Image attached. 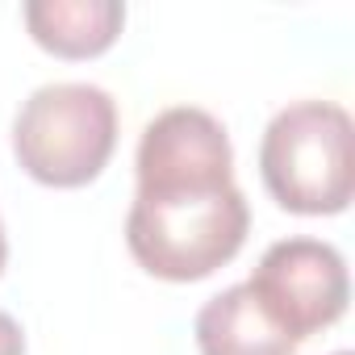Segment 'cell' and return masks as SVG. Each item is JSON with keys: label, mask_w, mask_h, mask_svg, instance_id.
<instances>
[{"label": "cell", "mask_w": 355, "mask_h": 355, "mask_svg": "<svg viewBox=\"0 0 355 355\" xmlns=\"http://www.w3.org/2000/svg\"><path fill=\"white\" fill-rule=\"evenodd\" d=\"M134 167L138 193L125 243L138 268L171 284H193L243 251L251 209L234 184L230 134L214 113L175 105L150 117Z\"/></svg>", "instance_id": "obj_1"}, {"label": "cell", "mask_w": 355, "mask_h": 355, "mask_svg": "<svg viewBox=\"0 0 355 355\" xmlns=\"http://www.w3.org/2000/svg\"><path fill=\"white\" fill-rule=\"evenodd\" d=\"M0 355H26V334L13 313L0 309Z\"/></svg>", "instance_id": "obj_7"}, {"label": "cell", "mask_w": 355, "mask_h": 355, "mask_svg": "<svg viewBox=\"0 0 355 355\" xmlns=\"http://www.w3.org/2000/svg\"><path fill=\"white\" fill-rule=\"evenodd\" d=\"M117 146V105L105 88L63 80L30 92L13 121V155L51 189H80L105 171Z\"/></svg>", "instance_id": "obj_3"}, {"label": "cell", "mask_w": 355, "mask_h": 355, "mask_svg": "<svg viewBox=\"0 0 355 355\" xmlns=\"http://www.w3.org/2000/svg\"><path fill=\"white\" fill-rule=\"evenodd\" d=\"M247 288L293 338H309L347 313V263L322 239H280L255 263Z\"/></svg>", "instance_id": "obj_4"}, {"label": "cell", "mask_w": 355, "mask_h": 355, "mask_svg": "<svg viewBox=\"0 0 355 355\" xmlns=\"http://www.w3.org/2000/svg\"><path fill=\"white\" fill-rule=\"evenodd\" d=\"M334 355H351V351H334Z\"/></svg>", "instance_id": "obj_9"}, {"label": "cell", "mask_w": 355, "mask_h": 355, "mask_svg": "<svg viewBox=\"0 0 355 355\" xmlns=\"http://www.w3.org/2000/svg\"><path fill=\"white\" fill-rule=\"evenodd\" d=\"M5 259H9V243H5V226H0V272H5Z\"/></svg>", "instance_id": "obj_8"}, {"label": "cell", "mask_w": 355, "mask_h": 355, "mask_svg": "<svg viewBox=\"0 0 355 355\" xmlns=\"http://www.w3.org/2000/svg\"><path fill=\"white\" fill-rule=\"evenodd\" d=\"M259 175L272 201L301 218L343 214L355 189V130L334 101L280 109L259 142Z\"/></svg>", "instance_id": "obj_2"}, {"label": "cell", "mask_w": 355, "mask_h": 355, "mask_svg": "<svg viewBox=\"0 0 355 355\" xmlns=\"http://www.w3.org/2000/svg\"><path fill=\"white\" fill-rule=\"evenodd\" d=\"M201 355H297V343L272 322L247 284H230L197 313Z\"/></svg>", "instance_id": "obj_5"}, {"label": "cell", "mask_w": 355, "mask_h": 355, "mask_svg": "<svg viewBox=\"0 0 355 355\" xmlns=\"http://www.w3.org/2000/svg\"><path fill=\"white\" fill-rule=\"evenodd\" d=\"M21 13L30 38L59 59H92L109 51L125 26L121 0H30Z\"/></svg>", "instance_id": "obj_6"}]
</instances>
